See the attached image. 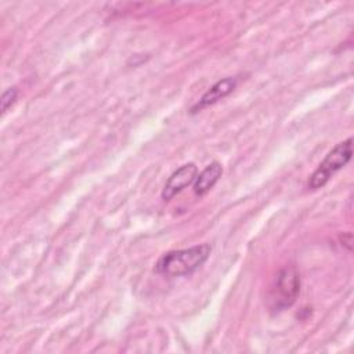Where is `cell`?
Listing matches in <instances>:
<instances>
[{"mask_svg":"<svg viewBox=\"0 0 354 354\" xmlns=\"http://www.w3.org/2000/svg\"><path fill=\"white\" fill-rule=\"evenodd\" d=\"M300 293V277L295 266L282 268L271 286L268 306L274 311H282L290 307Z\"/></svg>","mask_w":354,"mask_h":354,"instance_id":"obj_3","label":"cell"},{"mask_svg":"<svg viewBox=\"0 0 354 354\" xmlns=\"http://www.w3.org/2000/svg\"><path fill=\"white\" fill-rule=\"evenodd\" d=\"M209 243H201L188 249L170 250L155 264V271L166 277H181L196 271L210 256Z\"/></svg>","mask_w":354,"mask_h":354,"instance_id":"obj_1","label":"cell"},{"mask_svg":"<svg viewBox=\"0 0 354 354\" xmlns=\"http://www.w3.org/2000/svg\"><path fill=\"white\" fill-rule=\"evenodd\" d=\"M18 95V88L17 87H8L3 94H1V113L4 115L8 108L15 102Z\"/></svg>","mask_w":354,"mask_h":354,"instance_id":"obj_7","label":"cell"},{"mask_svg":"<svg viewBox=\"0 0 354 354\" xmlns=\"http://www.w3.org/2000/svg\"><path fill=\"white\" fill-rule=\"evenodd\" d=\"M236 87V77L228 76L218 82H216L210 88H207L203 95L199 98V101L191 108V113H196L210 105H214L221 98L227 97L232 90Z\"/></svg>","mask_w":354,"mask_h":354,"instance_id":"obj_5","label":"cell"},{"mask_svg":"<svg viewBox=\"0 0 354 354\" xmlns=\"http://www.w3.org/2000/svg\"><path fill=\"white\" fill-rule=\"evenodd\" d=\"M340 239H342V245L347 246L348 250H351V243H353V234L351 232H346L343 235H340Z\"/></svg>","mask_w":354,"mask_h":354,"instance_id":"obj_8","label":"cell"},{"mask_svg":"<svg viewBox=\"0 0 354 354\" xmlns=\"http://www.w3.org/2000/svg\"><path fill=\"white\" fill-rule=\"evenodd\" d=\"M353 155V137L336 144L324 158V160L318 165L314 173L310 176L307 187L310 189L322 188L330 177L343 169L351 159Z\"/></svg>","mask_w":354,"mask_h":354,"instance_id":"obj_2","label":"cell"},{"mask_svg":"<svg viewBox=\"0 0 354 354\" xmlns=\"http://www.w3.org/2000/svg\"><path fill=\"white\" fill-rule=\"evenodd\" d=\"M223 174V167L218 162H212L207 165L195 178L194 181V192L196 196H203L206 195L220 180Z\"/></svg>","mask_w":354,"mask_h":354,"instance_id":"obj_6","label":"cell"},{"mask_svg":"<svg viewBox=\"0 0 354 354\" xmlns=\"http://www.w3.org/2000/svg\"><path fill=\"white\" fill-rule=\"evenodd\" d=\"M198 176V167L195 163L189 162L178 167L176 171L171 173V176L167 178L160 196L163 201H170L173 196H176L178 192H181L185 187L194 184L195 178Z\"/></svg>","mask_w":354,"mask_h":354,"instance_id":"obj_4","label":"cell"}]
</instances>
